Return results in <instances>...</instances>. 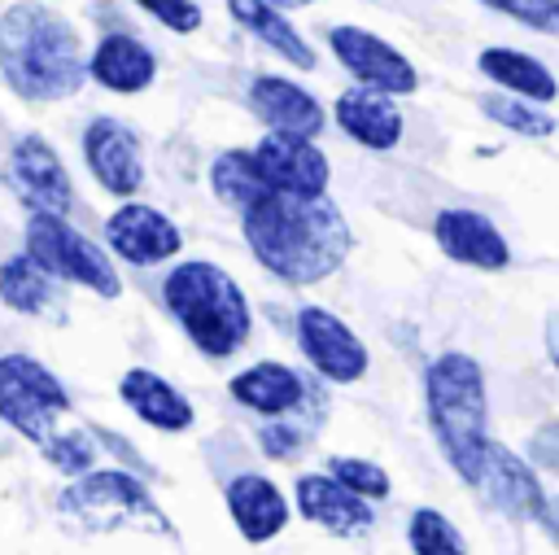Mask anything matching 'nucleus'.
<instances>
[{
  "mask_svg": "<svg viewBox=\"0 0 559 555\" xmlns=\"http://www.w3.org/2000/svg\"><path fill=\"white\" fill-rule=\"evenodd\" d=\"M332 118H336V127H341L354 144H362V149H371V153H389V149H397V140H402V109H397V96L376 92V87H362V83H354V87H345V92L336 96Z\"/></svg>",
  "mask_w": 559,
  "mask_h": 555,
  "instance_id": "16",
  "label": "nucleus"
},
{
  "mask_svg": "<svg viewBox=\"0 0 559 555\" xmlns=\"http://www.w3.org/2000/svg\"><path fill=\"white\" fill-rule=\"evenodd\" d=\"M266 4H275V9H306V4H314V0H266Z\"/></svg>",
  "mask_w": 559,
  "mask_h": 555,
  "instance_id": "37",
  "label": "nucleus"
},
{
  "mask_svg": "<svg viewBox=\"0 0 559 555\" xmlns=\"http://www.w3.org/2000/svg\"><path fill=\"white\" fill-rule=\"evenodd\" d=\"M105 245L131 267H157V262H166L183 249V236L157 205L122 201L105 219Z\"/></svg>",
  "mask_w": 559,
  "mask_h": 555,
  "instance_id": "12",
  "label": "nucleus"
},
{
  "mask_svg": "<svg viewBox=\"0 0 559 555\" xmlns=\"http://www.w3.org/2000/svg\"><path fill=\"white\" fill-rule=\"evenodd\" d=\"M258 441H262V450L271 454V459H288V454H297L301 450V441H306V433L297 428V424H266L262 433H258Z\"/></svg>",
  "mask_w": 559,
  "mask_h": 555,
  "instance_id": "33",
  "label": "nucleus"
},
{
  "mask_svg": "<svg viewBox=\"0 0 559 555\" xmlns=\"http://www.w3.org/2000/svg\"><path fill=\"white\" fill-rule=\"evenodd\" d=\"M328 476H336L345 489H354L358 498H389V472L371 459H358V454H332L328 459Z\"/></svg>",
  "mask_w": 559,
  "mask_h": 555,
  "instance_id": "29",
  "label": "nucleus"
},
{
  "mask_svg": "<svg viewBox=\"0 0 559 555\" xmlns=\"http://www.w3.org/2000/svg\"><path fill=\"white\" fill-rule=\"evenodd\" d=\"M476 70H480L489 83H498L507 96H524V101H537V105H550V101L559 96L555 74H550L537 57H528V52H520V48H502V44L480 48Z\"/></svg>",
  "mask_w": 559,
  "mask_h": 555,
  "instance_id": "23",
  "label": "nucleus"
},
{
  "mask_svg": "<svg viewBox=\"0 0 559 555\" xmlns=\"http://www.w3.org/2000/svg\"><path fill=\"white\" fill-rule=\"evenodd\" d=\"M87 79L100 83L105 92H118V96H135L144 87H153L157 79V57L144 39L127 35V31H109L100 35V44L92 48L87 57Z\"/></svg>",
  "mask_w": 559,
  "mask_h": 555,
  "instance_id": "19",
  "label": "nucleus"
},
{
  "mask_svg": "<svg viewBox=\"0 0 559 555\" xmlns=\"http://www.w3.org/2000/svg\"><path fill=\"white\" fill-rule=\"evenodd\" d=\"M542 341H546V358H550V367L559 371V315H546V328H542Z\"/></svg>",
  "mask_w": 559,
  "mask_h": 555,
  "instance_id": "35",
  "label": "nucleus"
},
{
  "mask_svg": "<svg viewBox=\"0 0 559 555\" xmlns=\"http://www.w3.org/2000/svg\"><path fill=\"white\" fill-rule=\"evenodd\" d=\"M227 13H231L253 39H262L275 57H284L288 66L314 70V48L297 35V26L284 17V9H275V4H266V0H227Z\"/></svg>",
  "mask_w": 559,
  "mask_h": 555,
  "instance_id": "24",
  "label": "nucleus"
},
{
  "mask_svg": "<svg viewBox=\"0 0 559 555\" xmlns=\"http://www.w3.org/2000/svg\"><path fill=\"white\" fill-rule=\"evenodd\" d=\"M162 302L179 323V332L205 358H231L249 341V328H253L249 297L218 262H205V258L179 262L162 280Z\"/></svg>",
  "mask_w": 559,
  "mask_h": 555,
  "instance_id": "4",
  "label": "nucleus"
},
{
  "mask_svg": "<svg viewBox=\"0 0 559 555\" xmlns=\"http://www.w3.org/2000/svg\"><path fill=\"white\" fill-rule=\"evenodd\" d=\"M432 240H437V249H441L450 262H459V267L502 271V267L511 262L507 236H502L480 210H463V205L437 210V219H432Z\"/></svg>",
  "mask_w": 559,
  "mask_h": 555,
  "instance_id": "14",
  "label": "nucleus"
},
{
  "mask_svg": "<svg viewBox=\"0 0 559 555\" xmlns=\"http://www.w3.org/2000/svg\"><path fill=\"white\" fill-rule=\"evenodd\" d=\"M297 345H301L306 363L332 385H354L367 376V363H371L367 345L328 306H301L297 310Z\"/></svg>",
  "mask_w": 559,
  "mask_h": 555,
  "instance_id": "9",
  "label": "nucleus"
},
{
  "mask_svg": "<svg viewBox=\"0 0 559 555\" xmlns=\"http://www.w3.org/2000/svg\"><path fill=\"white\" fill-rule=\"evenodd\" d=\"M227 511L245 542H266L288 524V498L280 494L275 481L258 472H240L227 481Z\"/></svg>",
  "mask_w": 559,
  "mask_h": 555,
  "instance_id": "22",
  "label": "nucleus"
},
{
  "mask_svg": "<svg viewBox=\"0 0 559 555\" xmlns=\"http://www.w3.org/2000/svg\"><path fill=\"white\" fill-rule=\"evenodd\" d=\"M424 406L441 454L467 485H476L489 450V398L480 363L463 350H441L424 367Z\"/></svg>",
  "mask_w": 559,
  "mask_h": 555,
  "instance_id": "3",
  "label": "nucleus"
},
{
  "mask_svg": "<svg viewBox=\"0 0 559 555\" xmlns=\"http://www.w3.org/2000/svg\"><path fill=\"white\" fill-rule=\"evenodd\" d=\"M70 411L66 385L31 354H0V420L35 441L39 450L61 433V415Z\"/></svg>",
  "mask_w": 559,
  "mask_h": 555,
  "instance_id": "7",
  "label": "nucleus"
},
{
  "mask_svg": "<svg viewBox=\"0 0 559 555\" xmlns=\"http://www.w3.org/2000/svg\"><path fill=\"white\" fill-rule=\"evenodd\" d=\"M297 511H301L310 524H319V529H328V533H336V538H362V533L376 524L367 498H358L354 489H345V485H341L336 476H328V472H306V476H297Z\"/></svg>",
  "mask_w": 559,
  "mask_h": 555,
  "instance_id": "18",
  "label": "nucleus"
},
{
  "mask_svg": "<svg viewBox=\"0 0 559 555\" xmlns=\"http://www.w3.org/2000/svg\"><path fill=\"white\" fill-rule=\"evenodd\" d=\"M0 79L17 101L52 105L83 87L87 61L79 31L39 0H17L0 13Z\"/></svg>",
  "mask_w": 559,
  "mask_h": 555,
  "instance_id": "2",
  "label": "nucleus"
},
{
  "mask_svg": "<svg viewBox=\"0 0 559 555\" xmlns=\"http://www.w3.org/2000/svg\"><path fill=\"white\" fill-rule=\"evenodd\" d=\"M258 162H262V175H266V188L271 192H284V197H306V201H319L328 192V157L319 153V144L301 140V135H280V131H266L258 140Z\"/></svg>",
  "mask_w": 559,
  "mask_h": 555,
  "instance_id": "13",
  "label": "nucleus"
},
{
  "mask_svg": "<svg viewBox=\"0 0 559 555\" xmlns=\"http://www.w3.org/2000/svg\"><path fill=\"white\" fill-rule=\"evenodd\" d=\"M249 105L280 135L314 140L323 131V122H328L323 105L306 87H297L293 79H280V74H253L249 79Z\"/></svg>",
  "mask_w": 559,
  "mask_h": 555,
  "instance_id": "17",
  "label": "nucleus"
},
{
  "mask_svg": "<svg viewBox=\"0 0 559 555\" xmlns=\"http://www.w3.org/2000/svg\"><path fill=\"white\" fill-rule=\"evenodd\" d=\"M328 48L362 87H376V92H389V96H411L419 87V70L411 66V57H402L376 31L328 26Z\"/></svg>",
  "mask_w": 559,
  "mask_h": 555,
  "instance_id": "8",
  "label": "nucleus"
},
{
  "mask_svg": "<svg viewBox=\"0 0 559 555\" xmlns=\"http://www.w3.org/2000/svg\"><path fill=\"white\" fill-rule=\"evenodd\" d=\"M44 459L57 468V472H70V476H83L96 459V446L87 433H57L48 446H44Z\"/></svg>",
  "mask_w": 559,
  "mask_h": 555,
  "instance_id": "30",
  "label": "nucleus"
},
{
  "mask_svg": "<svg viewBox=\"0 0 559 555\" xmlns=\"http://www.w3.org/2000/svg\"><path fill=\"white\" fill-rule=\"evenodd\" d=\"M546 524L559 529V498H550V507H546Z\"/></svg>",
  "mask_w": 559,
  "mask_h": 555,
  "instance_id": "36",
  "label": "nucleus"
},
{
  "mask_svg": "<svg viewBox=\"0 0 559 555\" xmlns=\"http://www.w3.org/2000/svg\"><path fill=\"white\" fill-rule=\"evenodd\" d=\"M9 184L31 205V214H66L74 205V188L61 153L44 135H17L9 149Z\"/></svg>",
  "mask_w": 559,
  "mask_h": 555,
  "instance_id": "10",
  "label": "nucleus"
},
{
  "mask_svg": "<svg viewBox=\"0 0 559 555\" xmlns=\"http://www.w3.org/2000/svg\"><path fill=\"white\" fill-rule=\"evenodd\" d=\"M140 4L148 17H157L166 31H179V35H192L201 26V4L197 0H131Z\"/></svg>",
  "mask_w": 559,
  "mask_h": 555,
  "instance_id": "32",
  "label": "nucleus"
},
{
  "mask_svg": "<svg viewBox=\"0 0 559 555\" xmlns=\"http://www.w3.org/2000/svg\"><path fill=\"white\" fill-rule=\"evenodd\" d=\"M83 162H87L92 179L109 197H118V201H131L144 188V153H140V140L118 118H92L83 127Z\"/></svg>",
  "mask_w": 559,
  "mask_h": 555,
  "instance_id": "11",
  "label": "nucleus"
},
{
  "mask_svg": "<svg viewBox=\"0 0 559 555\" xmlns=\"http://www.w3.org/2000/svg\"><path fill=\"white\" fill-rule=\"evenodd\" d=\"M528 454H533V463H537V468H550V472H559V420L533 433V441H528Z\"/></svg>",
  "mask_w": 559,
  "mask_h": 555,
  "instance_id": "34",
  "label": "nucleus"
},
{
  "mask_svg": "<svg viewBox=\"0 0 559 555\" xmlns=\"http://www.w3.org/2000/svg\"><path fill=\"white\" fill-rule=\"evenodd\" d=\"M476 485L485 489V498H489L502 516H511V520H546L550 498L542 494L537 472H533L515 450L489 441L485 468H480V481H476Z\"/></svg>",
  "mask_w": 559,
  "mask_h": 555,
  "instance_id": "15",
  "label": "nucleus"
},
{
  "mask_svg": "<svg viewBox=\"0 0 559 555\" xmlns=\"http://www.w3.org/2000/svg\"><path fill=\"white\" fill-rule=\"evenodd\" d=\"M118 398H122V406H127L135 420H144V424L157 428V433H183V428H192V420H197L192 402H188L166 376H157V371H148V367L122 371Z\"/></svg>",
  "mask_w": 559,
  "mask_h": 555,
  "instance_id": "20",
  "label": "nucleus"
},
{
  "mask_svg": "<svg viewBox=\"0 0 559 555\" xmlns=\"http://www.w3.org/2000/svg\"><path fill=\"white\" fill-rule=\"evenodd\" d=\"M57 507H61V516H70V520H79L83 529H96V533H114V529L170 533V520L162 516L153 494L122 468H100V472L74 476L61 489Z\"/></svg>",
  "mask_w": 559,
  "mask_h": 555,
  "instance_id": "5",
  "label": "nucleus"
},
{
  "mask_svg": "<svg viewBox=\"0 0 559 555\" xmlns=\"http://www.w3.org/2000/svg\"><path fill=\"white\" fill-rule=\"evenodd\" d=\"M26 253L61 284H79L105 302H114L122 293V275L109 262V253L100 245H92L74 223H66V214H31L26 219Z\"/></svg>",
  "mask_w": 559,
  "mask_h": 555,
  "instance_id": "6",
  "label": "nucleus"
},
{
  "mask_svg": "<svg viewBox=\"0 0 559 555\" xmlns=\"http://www.w3.org/2000/svg\"><path fill=\"white\" fill-rule=\"evenodd\" d=\"M0 302L17 315H48L57 310L52 275L31 253H9L0 262Z\"/></svg>",
  "mask_w": 559,
  "mask_h": 555,
  "instance_id": "26",
  "label": "nucleus"
},
{
  "mask_svg": "<svg viewBox=\"0 0 559 555\" xmlns=\"http://www.w3.org/2000/svg\"><path fill=\"white\" fill-rule=\"evenodd\" d=\"M240 232L253 262L293 288L328 280L354 249V232L328 197L306 201L266 192L240 214Z\"/></svg>",
  "mask_w": 559,
  "mask_h": 555,
  "instance_id": "1",
  "label": "nucleus"
},
{
  "mask_svg": "<svg viewBox=\"0 0 559 555\" xmlns=\"http://www.w3.org/2000/svg\"><path fill=\"white\" fill-rule=\"evenodd\" d=\"M210 192L227 205V210H249L258 197H266V175L253 149H227L210 162Z\"/></svg>",
  "mask_w": 559,
  "mask_h": 555,
  "instance_id": "25",
  "label": "nucleus"
},
{
  "mask_svg": "<svg viewBox=\"0 0 559 555\" xmlns=\"http://www.w3.org/2000/svg\"><path fill=\"white\" fill-rule=\"evenodd\" d=\"M480 109H485V118H493L498 127H507V131H515L524 140H546L555 131L550 114L537 101H524V96H507V92L480 96Z\"/></svg>",
  "mask_w": 559,
  "mask_h": 555,
  "instance_id": "27",
  "label": "nucleus"
},
{
  "mask_svg": "<svg viewBox=\"0 0 559 555\" xmlns=\"http://www.w3.org/2000/svg\"><path fill=\"white\" fill-rule=\"evenodd\" d=\"M493 13H507L533 31H555L559 26V0H480Z\"/></svg>",
  "mask_w": 559,
  "mask_h": 555,
  "instance_id": "31",
  "label": "nucleus"
},
{
  "mask_svg": "<svg viewBox=\"0 0 559 555\" xmlns=\"http://www.w3.org/2000/svg\"><path fill=\"white\" fill-rule=\"evenodd\" d=\"M406 542L415 555H467V542L463 533L432 507H419L406 524Z\"/></svg>",
  "mask_w": 559,
  "mask_h": 555,
  "instance_id": "28",
  "label": "nucleus"
},
{
  "mask_svg": "<svg viewBox=\"0 0 559 555\" xmlns=\"http://www.w3.org/2000/svg\"><path fill=\"white\" fill-rule=\"evenodd\" d=\"M227 389H231V398H236L245 411L271 415V420H275V415H293V411H301V402H306V380H301L288 363H275V358H262V363L236 371Z\"/></svg>",
  "mask_w": 559,
  "mask_h": 555,
  "instance_id": "21",
  "label": "nucleus"
}]
</instances>
